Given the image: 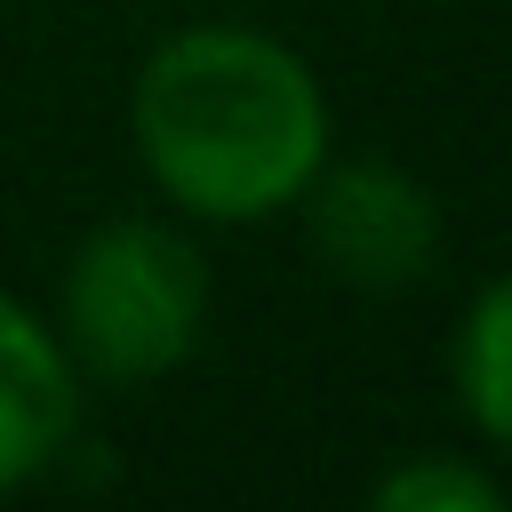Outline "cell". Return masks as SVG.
I'll list each match as a JSON object with an SVG mask.
<instances>
[{"mask_svg":"<svg viewBox=\"0 0 512 512\" xmlns=\"http://www.w3.org/2000/svg\"><path fill=\"white\" fill-rule=\"evenodd\" d=\"M384 512H496V488L464 464H408L392 480H376Z\"/></svg>","mask_w":512,"mask_h":512,"instance_id":"6","label":"cell"},{"mask_svg":"<svg viewBox=\"0 0 512 512\" xmlns=\"http://www.w3.org/2000/svg\"><path fill=\"white\" fill-rule=\"evenodd\" d=\"M208 272L160 224H104L64 272V328L112 384H152L200 344Z\"/></svg>","mask_w":512,"mask_h":512,"instance_id":"2","label":"cell"},{"mask_svg":"<svg viewBox=\"0 0 512 512\" xmlns=\"http://www.w3.org/2000/svg\"><path fill=\"white\" fill-rule=\"evenodd\" d=\"M64 440H72V368L56 336L16 296H0V488L32 480Z\"/></svg>","mask_w":512,"mask_h":512,"instance_id":"4","label":"cell"},{"mask_svg":"<svg viewBox=\"0 0 512 512\" xmlns=\"http://www.w3.org/2000/svg\"><path fill=\"white\" fill-rule=\"evenodd\" d=\"M136 144L184 208L264 216L312 184L328 104L280 40L200 24L160 40L136 72Z\"/></svg>","mask_w":512,"mask_h":512,"instance_id":"1","label":"cell"},{"mask_svg":"<svg viewBox=\"0 0 512 512\" xmlns=\"http://www.w3.org/2000/svg\"><path fill=\"white\" fill-rule=\"evenodd\" d=\"M312 176H320V168H312ZM304 192H312V184H304ZM312 248H320V264L344 272V280L400 288V280H416V272L432 264V248H440V208L424 200L416 176L360 160V168L320 176V192H312Z\"/></svg>","mask_w":512,"mask_h":512,"instance_id":"3","label":"cell"},{"mask_svg":"<svg viewBox=\"0 0 512 512\" xmlns=\"http://www.w3.org/2000/svg\"><path fill=\"white\" fill-rule=\"evenodd\" d=\"M464 400H472V416L496 440H512V280H496L472 304V328H464Z\"/></svg>","mask_w":512,"mask_h":512,"instance_id":"5","label":"cell"}]
</instances>
